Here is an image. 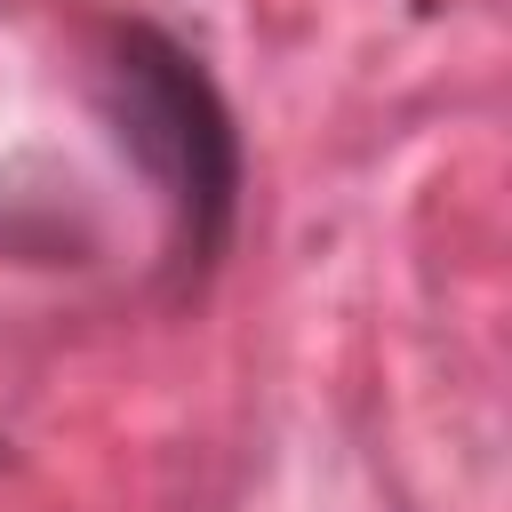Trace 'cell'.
<instances>
[{"mask_svg": "<svg viewBox=\"0 0 512 512\" xmlns=\"http://www.w3.org/2000/svg\"><path fill=\"white\" fill-rule=\"evenodd\" d=\"M112 112H120V136L136 144V160L168 184L192 256H208L240 208V128H232L216 80L168 32L136 24L112 48Z\"/></svg>", "mask_w": 512, "mask_h": 512, "instance_id": "obj_1", "label": "cell"}]
</instances>
